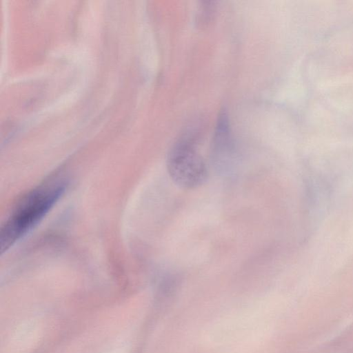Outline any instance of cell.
<instances>
[{
    "label": "cell",
    "instance_id": "6da1fadb",
    "mask_svg": "<svg viewBox=\"0 0 353 353\" xmlns=\"http://www.w3.org/2000/svg\"><path fill=\"white\" fill-rule=\"evenodd\" d=\"M63 181L41 185L25 195L14 207L0 232V250L6 251L26 235L49 212L63 194Z\"/></svg>",
    "mask_w": 353,
    "mask_h": 353
},
{
    "label": "cell",
    "instance_id": "7a4b0ae2",
    "mask_svg": "<svg viewBox=\"0 0 353 353\" xmlns=\"http://www.w3.org/2000/svg\"><path fill=\"white\" fill-rule=\"evenodd\" d=\"M166 164L172 181L183 189L197 188L208 179L206 164L190 143L179 142L173 146L168 153Z\"/></svg>",
    "mask_w": 353,
    "mask_h": 353
}]
</instances>
